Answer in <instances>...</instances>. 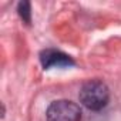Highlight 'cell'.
<instances>
[{"mask_svg": "<svg viewBox=\"0 0 121 121\" xmlns=\"http://www.w3.org/2000/svg\"><path fill=\"white\" fill-rule=\"evenodd\" d=\"M19 14L27 24L31 22V12H30V3L29 2H20L19 3Z\"/></svg>", "mask_w": 121, "mask_h": 121, "instance_id": "cell-4", "label": "cell"}, {"mask_svg": "<svg viewBox=\"0 0 121 121\" xmlns=\"http://www.w3.org/2000/svg\"><path fill=\"white\" fill-rule=\"evenodd\" d=\"M40 61L46 70H48L51 67H71V66H74V61L70 56H67L63 51L53 50V48H47V50H43L40 53Z\"/></svg>", "mask_w": 121, "mask_h": 121, "instance_id": "cell-3", "label": "cell"}, {"mask_svg": "<svg viewBox=\"0 0 121 121\" xmlns=\"http://www.w3.org/2000/svg\"><path fill=\"white\" fill-rule=\"evenodd\" d=\"M47 121H80L81 108L69 100L53 101L46 111Z\"/></svg>", "mask_w": 121, "mask_h": 121, "instance_id": "cell-2", "label": "cell"}, {"mask_svg": "<svg viewBox=\"0 0 121 121\" xmlns=\"http://www.w3.org/2000/svg\"><path fill=\"white\" fill-rule=\"evenodd\" d=\"M108 87L100 80H90L80 90V101L88 110L100 111L108 104Z\"/></svg>", "mask_w": 121, "mask_h": 121, "instance_id": "cell-1", "label": "cell"}]
</instances>
